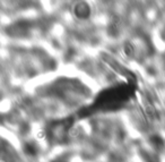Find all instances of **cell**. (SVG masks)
Here are the masks:
<instances>
[{"label":"cell","mask_w":165,"mask_h":162,"mask_svg":"<svg viewBox=\"0 0 165 162\" xmlns=\"http://www.w3.org/2000/svg\"><path fill=\"white\" fill-rule=\"evenodd\" d=\"M24 152L30 156H35L38 154V146L32 142H27L24 145Z\"/></svg>","instance_id":"1"},{"label":"cell","mask_w":165,"mask_h":162,"mask_svg":"<svg viewBox=\"0 0 165 162\" xmlns=\"http://www.w3.org/2000/svg\"><path fill=\"white\" fill-rule=\"evenodd\" d=\"M150 143L154 147H157V149H162L164 146V141L159 136L155 135V136L150 137Z\"/></svg>","instance_id":"2"},{"label":"cell","mask_w":165,"mask_h":162,"mask_svg":"<svg viewBox=\"0 0 165 162\" xmlns=\"http://www.w3.org/2000/svg\"><path fill=\"white\" fill-rule=\"evenodd\" d=\"M0 162H6L5 160H0Z\"/></svg>","instance_id":"3"}]
</instances>
